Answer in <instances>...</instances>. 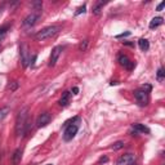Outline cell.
<instances>
[{
	"instance_id": "1",
	"label": "cell",
	"mask_w": 165,
	"mask_h": 165,
	"mask_svg": "<svg viewBox=\"0 0 165 165\" xmlns=\"http://www.w3.org/2000/svg\"><path fill=\"white\" fill-rule=\"evenodd\" d=\"M30 128V121H28V108L23 107L18 112L17 120H16V136L17 137H23Z\"/></svg>"
},
{
	"instance_id": "2",
	"label": "cell",
	"mask_w": 165,
	"mask_h": 165,
	"mask_svg": "<svg viewBox=\"0 0 165 165\" xmlns=\"http://www.w3.org/2000/svg\"><path fill=\"white\" fill-rule=\"evenodd\" d=\"M61 27L59 26H48L45 28H43L40 30L38 34L35 35V39L38 41H44V40H48V39H52L56 36L58 32H59Z\"/></svg>"
},
{
	"instance_id": "3",
	"label": "cell",
	"mask_w": 165,
	"mask_h": 165,
	"mask_svg": "<svg viewBox=\"0 0 165 165\" xmlns=\"http://www.w3.org/2000/svg\"><path fill=\"white\" fill-rule=\"evenodd\" d=\"M134 97L138 102L139 106H147L148 105V101H150V97H148V92H146L145 89H137L134 92Z\"/></svg>"
},
{
	"instance_id": "4",
	"label": "cell",
	"mask_w": 165,
	"mask_h": 165,
	"mask_svg": "<svg viewBox=\"0 0 165 165\" xmlns=\"http://www.w3.org/2000/svg\"><path fill=\"white\" fill-rule=\"evenodd\" d=\"M78 130H79V125H78V124H69V125H66L64 133H63V139H64L66 142L71 141V139L76 136Z\"/></svg>"
},
{
	"instance_id": "5",
	"label": "cell",
	"mask_w": 165,
	"mask_h": 165,
	"mask_svg": "<svg viewBox=\"0 0 165 165\" xmlns=\"http://www.w3.org/2000/svg\"><path fill=\"white\" fill-rule=\"evenodd\" d=\"M50 120H52V116L49 112H43L39 115V117L36 119V126L38 128H44V126H47L49 123H50Z\"/></svg>"
},
{
	"instance_id": "6",
	"label": "cell",
	"mask_w": 165,
	"mask_h": 165,
	"mask_svg": "<svg viewBox=\"0 0 165 165\" xmlns=\"http://www.w3.org/2000/svg\"><path fill=\"white\" fill-rule=\"evenodd\" d=\"M39 18H40V12H34V13L28 14L23 19V26L25 27H31V26L36 25V22L39 21Z\"/></svg>"
},
{
	"instance_id": "7",
	"label": "cell",
	"mask_w": 165,
	"mask_h": 165,
	"mask_svg": "<svg viewBox=\"0 0 165 165\" xmlns=\"http://www.w3.org/2000/svg\"><path fill=\"white\" fill-rule=\"evenodd\" d=\"M117 61H119V63L123 66L124 69H126V70H133L134 69V62H131L129 58H128V56H125V54H120V56L117 57Z\"/></svg>"
},
{
	"instance_id": "8",
	"label": "cell",
	"mask_w": 165,
	"mask_h": 165,
	"mask_svg": "<svg viewBox=\"0 0 165 165\" xmlns=\"http://www.w3.org/2000/svg\"><path fill=\"white\" fill-rule=\"evenodd\" d=\"M61 53H62V47H56V48H53L52 53H50V58H49V66L50 67H54L61 56Z\"/></svg>"
},
{
	"instance_id": "9",
	"label": "cell",
	"mask_w": 165,
	"mask_h": 165,
	"mask_svg": "<svg viewBox=\"0 0 165 165\" xmlns=\"http://www.w3.org/2000/svg\"><path fill=\"white\" fill-rule=\"evenodd\" d=\"M134 161H136V157L133 153H125V155L120 156L117 159L116 165H131V164H134Z\"/></svg>"
},
{
	"instance_id": "10",
	"label": "cell",
	"mask_w": 165,
	"mask_h": 165,
	"mask_svg": "<svg viewBox=\"0 0 165 165\" xmlns=\"http://www.w3.org/2000/svg\"><path fill=\"white\" fill-rule=\"evenodd\" d=\"M21 54H22V64H23V67L28 64L30 62V57H28V49L26 45H22L21 47Z\"/></svg>"
},
{
	"instance_id": "11",
	"label": "cell",
	"mask_w": 165,
	"mask_h": 165,
	"mask_svg": "<svg viewBox=\"0 0 165 165\" xmlns=\"http://www.w3.org/2000/svg\"><path fill=\"white\" fill-rule=\"evenodd\" d=\"M21 157H22V148H17V150L13 152L10 161H12L13 165H17V164L21 161Z\"/></svg>"
},
{
	"instance_id": "12",
	"label": "cell",
	"mask_w": 165,
	"mask_h": 165,
	"mask_svg": "<svg viewBox=\"0 0 165 165\" xmlns=\"http://www.w3.org/2000/svg\"><path fill=\"white\" fill-rule=\"evenodd\" d=\"M133 129H134V131L137 134L138 133H146V134L150 133V129L143 124H133Z\"/></svg>"
},
{
	"instance_id": "13",
	"label": "cell",
	"mask_w": 165,
	"mask_h": 165,
	"mask_svg": "<svg viewBox=\"0 0 165 165\" xmlns=\"http://www.w3.org/2000/svg\"><path fill=\"white\" fill-rule=\"evenodd\" d=\"M161 25H162V18H161V17H155V18L151 19L148 27H150L151 30H155V28H157L159 26H161Z\"/></svg>"
},
{
	"instance_id": "14",
	"label": "cell",
	"mask_w": 165,
	"mask_h": 165,
	"mask_svg": "<svg viewBox=\"0 0 165 165\" xmlns=\"http://www.w3.org/2000/svg\"><path fill=\"white\" fill-rule=\"evenodd\" d=\"M70 97H71V93L70 92H64L63 95H62V98L59 100V106L61 107H66V106H67L69 102H70Z\"/></svg>"
},
{
	"instance_id": "15",
	"label": "cell",
	"mask_w": 165,
	"mask_h": 165,
	"mask_svg": "<svg viewBox=\"0 0 165 165\" xmlns=\"http://www.w3.org/2000/svg\"><path fill=\"white\" fill-rule=\"evenodd\" d=\"M138 45H139L141 50L146 52V50H148V48H150V43H148V40H147V39H139Z\"/></svg>"
},
{
	"instance_id": "16",
	"label": "cell",
	"mask_w": 165,
	"mask_h": 165,
	"mask_svg": "<svg viewBox=\"0 0 165 165\" xmlns=\"http://www.w3.org/2000/svg\"><path fill=\"white\" fill-rule=\"evenodd\" d=\"M9 112H10V108L9 107H2V108H0V123H2L3 120L8 116Z\"/></svg>"
},
{
	"instance_id": "17",
	"label": "cell",
	"mask_w": 165,
	"mask_h": 165,
	"mask_svg": "<svg viewBox=\"0 0 165 165\" xmlns=\"http://www.w3.org/2000/svg\"><path fill=\"white\" fill-rule=\"evenodd\" d=\"M103 5H105V3H103V2H100V3H97V4H95V7L93 8V13H94L95 16H98V14L101 13V10H102Z\"/></svg>"
},
{
	"instance_id": "18",
	"label": "cell",
	"mask_w": 165,
	"mask_h": 165,
	"mask_svg": "<svg viewBox=\"0 0 165 165\" xmlns=\"http://www.w3.org/2000/svg\"><path fill=\"white\" fill-rule=\"evenodd\" d=\"M123 147H124V142H123V141H117V142H115V143L111 146V148H112L114 151H117V150L123 148Z\"/></svg>"
},
{
	"instance_id": "19",
	"label": "cell",
	"mask_w": 165,
	"mask_h": 165,
	"mask_svg": "<svg viewBox=\"0 0 165 165\" xmlns=\"http://www.w3.org/2000/svg\"><path fill=\"white\" fill-rule=\"evenodd\" d=\"M17 88H18V83H17V81H10V83L8 84V86H7V89L10 90V92H14Z\"/></svg>"
},
{
	"instance_id": "20",
	"label": "cell",
	"mask_w": 165,
	"mask_h": 165,
	"mask_svg": "<svg viewBox=\"0 0 165 165\" xmlns=\"http://www.w3.org/2000/svg\"><path fill=\"white\" fill-rule=\"evenodd\" d=\"M86 47H88V40H84V41L80 43L79 50H80V52H85V50H86Z\"/></svg>"
},
{
	"instance_id": "21",
	"label": "cell",
	"mask_w": 165,
	"mask_h": 165,
	"mask_svg": "<svg viewBox=\"0 0 165 165\" xmlns=\"http://www.w3.org/2000/svg\"><path fill=\"white\" fill-rule=\"evenodd\" d=\"M156 75H157V79L161 81V80L164 79V75H165V72H164V69H162V67H160V69L157 70V74H156Z\"/></svg>"
},
{
	"instance_id": "22",
	"label": "cell",
	"mask_w": 165,
	"mask_h": 165,
	"mask_svg": "<svg viewBox=\"0 0 165 165\" xmlns=\"http://www.w3.org/2000/svg\"><path fill=\"white\" fill-rule=\"evenodd\" d=\"M85 9H86V7L85 5H83V7H80V8H78V10H76V16H79V14H81V13H85Z\"/></svg>"
},
{
	"instance_id": "23",
	"label": "cell",
	"mask_w": 165,
	"mask_h": 165,
	"mask_svg": "<svg viewBox=\"0 0 165 165\" xmlns=\"http://www.w3.org/2000/svg\"><path fill=\"white\" fill-rule=\"evenodd\" d=\"M9 28V25H5V26H3V27H0V35H3V34H5L7 32V30Z\"/></svg>"
},
{
	"instance_id": "24",
	"label": "cell",
	"mask_w": 165,
	"mask_h": 165,
	"mask_svg": "<svg viewBox=\"0 0 165 165\" xmlns=\"http://www.w3.org/2000/svg\"><path fill=\"white\" fill-rule=\"evenodd\" d=\"M129 35H130V32H129V31H126V32H124V34L116 35V39H121V38H125V36H129Z\"/></svg>"
},
{
	"instance_id": "25",
	"label": "cell",
	"mask_w": 165,
	"mask_h": 165,
	"mask_svg": "<svg viewBox=\"0 0 165 165\" xmlns=\"http://www.w3.org/2000/svg\"><path fill=\"white\" fill-rule=\"evenodd\" d=\"M164 5H165V3L162 2V3H160L159 5H157V8H156V10H159V12H160V10H162V8H164Z\"/></svg>"
},
{
	"instance_id": "26",
	"label": "cell",
	"mask_w": 165,
	"mask_h": 165,
	"mask_svg": "<svg viewBox=\"0 0 165 165\" xmlns=\"http://www.w3.org/2000/svg\"><path fill=\"white\" fill-rule=\"evenodd\" d=\"M107 161H108V157H107V156H105V157H101V159H100V164H101V162H107Z\"/></svg>"
},
{
	"instance_id": "27",
	"label": "cell",
	"mask_w": 165,
	"mask_h": 165,
	"mask_svg": "<svg viewBox=\"0 0 165 165\" xmlns=\"http://www.w3.org/2000/svg\"><path fill=\"white\" fill-rule=\"evenodd\" d=\"M72 92H74V94H78L79 93V88H74Z\"/></svg>"
},
{
	"instance_id": "28",
	"label": "cell",
	"mask_w": 165,
	"mask_h": 165,
	"mask_svg": "<svg viewBox=\"0 0 165 165\" xmlns=\"http://www.w3.org/2000/svg\"><path fill=\"white\" fill-rule=\"evenodd\" d=\"M131 165H137V164H131Z\"/></svg>"
},
{
	"instance_id": "29",
	"label": "cell",
	"mask_w": 165,
	"mask_h": 165,
	"mask_svg": "<svg viewBox=\"0 0 165 165\" xmlns=\"http://www.w3.org/2000/svg\"><path fill=\"white\" fill-rule=\"evenodd\" d=\"M47 165H52V164H47Z\"/></svg>"
},
{
	"instance_id": "30",
	"label": "cell",
	"mask_w": 165,
	"mask_h": 165,
	"mask_svg": "<svg viewBox=\"0 0 165 165\" xmlns=\"http://www.w3.org/2000/svg\"><path fill=\"white\" fill-rule=\"evenodd\" d=\"M0 50H2V48H0Z\"/></svg>"
}]
</instances>
